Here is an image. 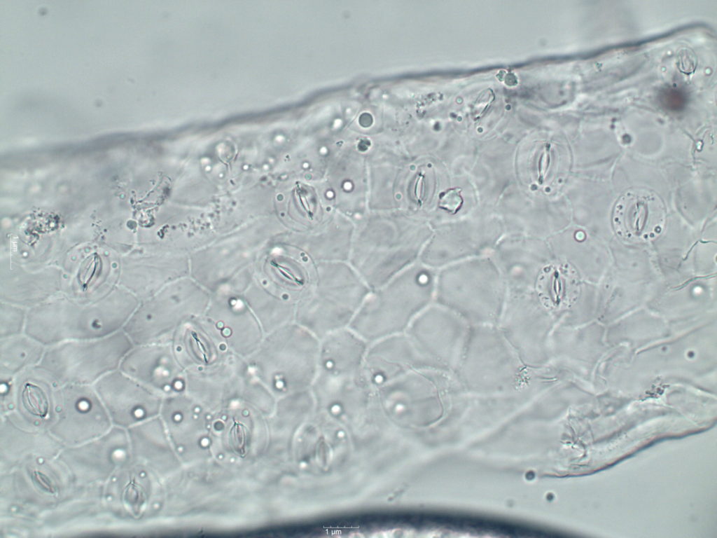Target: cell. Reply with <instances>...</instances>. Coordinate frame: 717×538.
<instances>
[{"instance_id":"1","label":"cell","mask_w":717,"mask_h":538,"mask_svg":"<svg viewBox=\"0 0 717 538\" xmlns=\"http://www.w3.org/2000/svg\"><path fill=\"white\" fill-rule=\"evenodd\" d=\"M426 282L405 276L371 290L348 328L369 344L405 333L428 301Z\"/></svg>"},{"instance_id":"2","label":"cell","mask_w":717,"mask_h":538,"mask_svg":"<svg viewBox=\"0 0 717 538\" xmlns=\"http://www.w3.org/2000/svg\"><path fill=\"white\" fill-rule=\"evenodd\" d=\"M370 291L365 282L349 274L307 282L296 304V323L321 340L349 327Z\"/></svg>"},{"instance_id":"3","label":"cell","mask_w":717,"mask_h":538,"mask_svg":"<svg viewBox=\"0 0 717 538\" xmlns=\"http://www.w3.org/2000/svg\"><path fill=\"white\" fill-rule=\"evenodd\" d=\"M665 221L664 207L656 195L634 190L615 203L613 223L616 233L630 241H648L658 236Z\"/></svg>"},{"instance_id":"4","label":"cell","mask_w":717,"mask_h":538,"mask_svg":"<svg viewBox=\"0 0 717 538\" xmlns=\"http://www.w3.org/2000/svg\"><path fill=\"white\" fill-rule=\"evenodd\" d=\"M420 366L405 333L388 336L369 345L364 367L370 381L381 385Z\"/></svg>"},{"instance_id":"5","label":"cell","mask_w":717,"mask_h":538,"mask_svg":"<svg viewBox=\"0 0 717 538\" xmlns=\"http://www.w3.org/2000/svg\"><path fill=\"white\" fill-rule=\"evenodd\" d=\"M21 398L24 407L29 413L41 418L47 415L49 403L45 392L40 387L29 382L26 383Z\"/></svg>"},{"instance_id":"6","label":"cell","mask_w":717,"mask_h":538,"mask_svg":"<svg viewBox=\"0 0 717 538\" xmlns=\"http://www.w3.org/2000/svg\"><path fill=\"white\" fill-rule=\"evenodd\" d=\"M123 501L127 509L133 514H137L145 501L144 493L141 488L131 481L125 487L123 492Z\"/></svg>"},{"instance_id":"7","label":"cell","mask_w":717,"mask_h":538,"mask_svg":"<svg viewBox=\"0 0 717 538\" xmlns=\"http://www.w3.org/2000/svg\"><path fill=\"white\" fill-rule=\"evenodd\" d=\"M461 192V189L459 188H452L442 192L439 195V207L450 214H456L463 205Z\"/></svg>"},{"instance_id":"8","label":"cell","mask_w":717,"mask_h":538,"mask_svg":"<svg viewBox=\"0 0 717 538\" xmlns=\"http://www.w3.org/2000/svg\"><path fill=\"white\" fill-rule=\"evenodd\" d=\"M230 443L237 455H243L246 444V434L242 425H235L230 431Z\"/></svg>"},{"instance_id":"9","label":"cell","mask_w":717,"mask_h":538,"mask_svg":"<svg viewBox=\"0 0 717 538\" xmlns=\"http://www.w3.org/2000/svg\"><path fill=\"white\" fill-rule=\"evenodd\" d=\"M32 477L33 481L36 483V485L43 491L50 493L55 492V490L52 485L50 481L49 480L48 476L44 474L39 471H34L32 472Z\"/></svg>"}]
</instances>
